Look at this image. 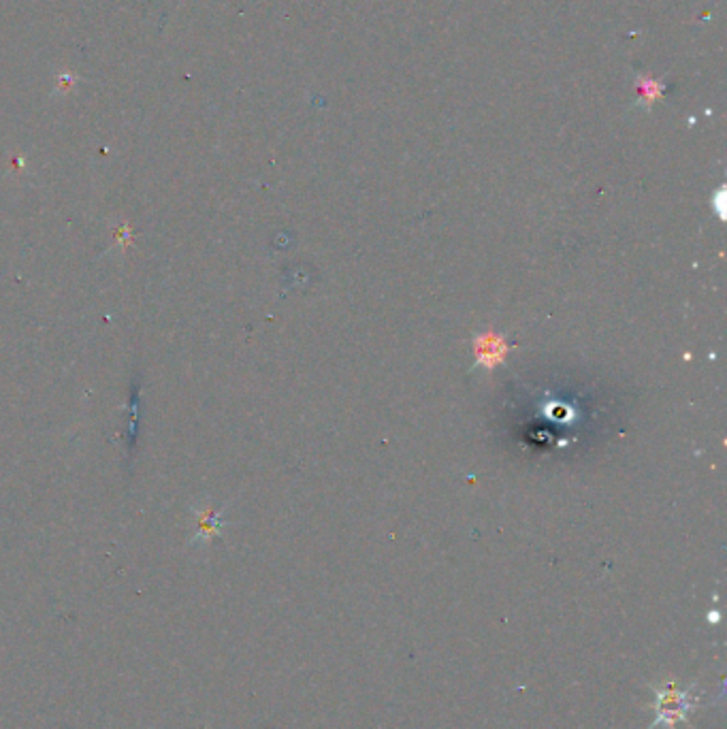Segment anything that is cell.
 I'll use <instances>...</instances> for the list:
<instances>
[{
    "mask_svg": "<svg viewBox=\"0 0 727 729\" xmlns=\"http://www.w3.org/2000/svg\"><path fill=\"white\" fill-rule=\"evenodd\" d=\"M474 354H476V363L484 369L493 371L495 367H499L504 363V359L508 356L510 348L506 344V339L495 333V331H484L474 339Z\"/></svg>",
    "mask_w": 727,
    "mask_h": 729,
    "instance_id": "6da1fadb",
    "label": "cell"
},
{
    "mask_svg": "<svg viewBox=\"0 0 727 729\" xmlns=\"http://www.w3.org/2000/svg\"><path fill=\"white\" fill-rule=\"evenodd\" d=\"M689 695L681 693L678 689L670 687L668 693L661 695V719L668 721H676L685 715V710L689 708Z\"/></svg>",
    "mask_w": 727,
    "mask_h": 729,
    "instance_id": "7a4b0ae2",
    "label": "cell"
}]
</instances>
